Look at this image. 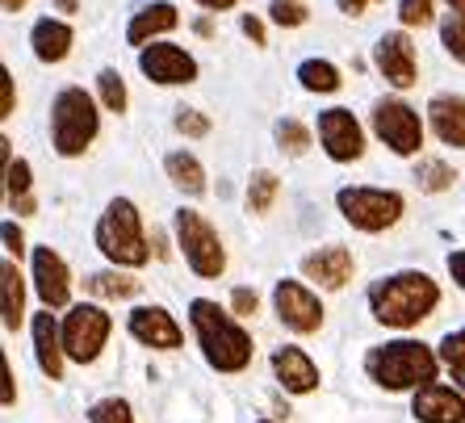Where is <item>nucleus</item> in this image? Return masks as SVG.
Wrapping results in <instances>:
<instances>
[{"mask_svg": "<svg viewBox=\"0 0 465 423\" xmlns=\"http://www.w3.org/2000/svg\"><path fill=\"white\" fill-rule=\"evenodd\" d=\"M231 306H235V315H256V306H260L256 290H235L231 293Z\"/></svg>", "mask_w": 465, "mask_h": 423, "instance_id": "nucleus-38", "label": "nucleus"}, {"mask_svg": "<svg viewBox=\"0 0 465 423\" xmlns=\"http://www.w3.org/2000/svg\"><path fill=\"white\" fill-rule=\"evenodd\" d=\"M197 5H206V9H231L235 0H197Z\"/></svg>", "mask_w": 465, "mask_h": 423, "instance_id": "nucleus-44", "label": "nucleus"}, {"mask_svg": "<svg viewBox=\"0 0 465 423\" xmlns=\"http://www.w3.org/2000/svg\"><path fill=\"white\" fill-rule=\"evenodd\" d=\"M411 415L420 423H465V398L449 386H423L411 398Z\"/></svg>", "mask_w": 465, "mask_h": 423, "instance_id": "nucleus-16", "label": "nucleus"}, {"mask_svg": "<svg viewBox=\"0 0 465 423\" xmlns=\"http://www.w3.org/2000/svg\"><path fill=\"white\" fill-rule=\"evenodd\" d=\"M34 290L46 302V310L51 306H67V298H72V272H67L59 251L34 248Z\"/></svg>", "mask_w": 465, "mask_h": 423, "instance_id": "nucleus-14", "label": "nucleus"}, {"mask_svg": "<svg viewBox=\"0 0 465 423\" xmlns=\"http://www.w3.org/2000/svg\"><path fill=\"white\" fill-rule=\"evenodd\" d=\"M373 131L394 155H415L423 147V122L402 101H378L373 105Z\"/></svg>", "mask_w": 465, "mask_h": 423, "instance_id": "nucleus-9", "label": "nucleus"}, {"mask_svg": "<svg viewBox=\"0 0 465 423\" xmlns=\"http://www.w3.org/2000/svg\"><path fill=\"white\" fill-rule=\"evenodd\" d=\"M436 302H440V290L428 272H394L369 290L373 319L386 327H415L420 319L432 315Z\"/></svg>", "mask_w": 465, "mask_h": 423, "instance_id": "nucleus-1", "label": "nucleus"}, {"mask_svg": "<svg viewBox=\"0 0 465 423\" xmlns=\"http://www.w3.org/2000/svg\"><path fill=\"white\" fill-rule=\"evenodd\" d=\"M298 80H302V88H311V93H336L340 88V72L327 59H306L302 67H298Z\"/></svg>", "mask_w": 465, "mask_h": 423, "instance_id": "nucleus-25", "label": "nucleus"}, {"mask_svg": "<svg viewBox=\"0 0 465 423\" xmlns=\"http://www.w3.org/2000/svg\"><path fill=\"white\" fill-rule=\"evenodd\" d=\"M30 43H34V54H38L43 64H59V59H67V51H72V30H67L64 22L43 17V22H34Z\"/></svg>", "mask_w": 465, "mask_h": 423, "instance_id": "nucleus-22", "label": "nucleus"}, {"mask_svg": "<svg viewBox=\"0 0 465 423\" xmlns=\"http://www.w3.org/2000/svg\"><path fill=\"white\" fill-rule=\"evenodd\" d=\"M0 5H5V13H17L25 5V0H0Z\"/></svg>", "mask_w": 465, "mask_h": 423, "instance_id": "nucleus-45", "label": "nucleus"}, {"mask_svg": "<svg viewBox=\"0 0 465 423\" xmlns=\"http://www.w3.org/2000/svg\"><path fill=\"white\" fill-rule=\"evenodd\" d=\"M176 22H181L176 5H168V0H155V5H147V9L134 13V22H130L126 38H130V46H147L155 34H168Z\"/></svg>", "mask_w": 465, "mask_h": 423, "instance_id": "nucleus-20", "label": "nucleus"}, {"mask_svg": "<svg viewBox=\"0 0 465 423\" xmlns=\"http://www.w3.org/2000/svg\"><path fill=\"white\" fill-rule=\"evenodd\" d=\"M34 352H38V365H43L46 378L51 381L64 378V336L54 331L51 310H43L34 319Z\"/></svg>", "mask_w": 465, "mask_h": 423, "instance_id": "nucleus-19", "label": "nucleus"}, {"mask_svg": "<svg viewBox=\"0 0 465 423\" xmlns=\"http://www.w3.org/2000/svg\"><path fill=\"white\" fill-rule=\"evenodd\" d=\"M130 336L143 339L147 348H181V327L176 319L163 310V306H139V310H130Z\"/></svg>", "mask_w": 465, "mask_h": 423, "instance_id": "nucleus-15", "label": "nucleus"}, {"mask_svg": "<svg viewBox=\"0 0 465 423\" xmlns=\"http://www.w3.org/2000/svg\"><path fill=\"white\" fill-rule=\"evenodd\" d=\"M109 315L101 306H72V315L64 319V352L80 365L101 357V348L109 339Z\"/></svg>", "mask_w": 465, "mask_h": 423, "instance_id": "nucleus-8", "label": "nucleus"}, {"mask_svg": "<svg viewBox=\"0 0 465 423\" xmlns=\"http://www.w3.org/2000/svg\"><path fill=\"white\" fill-rule=\"evenodd\" d=\"M449 272H453V281L465 290V251H453V256H449Z\"/></svg>", "mask_w": 465, "mask_h": 423, "instance_id": "nucleus-41", "label": "nucleus"}, {"mask_svg": "<svg viewBox=\"0 0 465 423\" xmlns=\"http://www.w3.org/2000/svg\"><path fill=\"white\" fill-rule=\"evenodd\" d=\"M51 139L59 155H84V147L97 139V105L84 88H64L51 105Z\"/></svg>", "mask_w": 465, "mask_h": 423, "instance_id": "nucleus-5", "label": "nucleus"}, {"mask_svg": "<svg viewBox=\"0 0 465 423\" xmlns=\"http://www.w3.org/2000/svg\"><path fill=\"white\" fill-rule=\"evenodd\" d=\"M399 17H402V25H428L432 22V0H402Z\"/></svg>", "mask_w": 465, "mask_h": 423, "instance_id": "nucleus-36", "label": "nucleus"}, {"mask_svg": "<svg viewBox=\"0 0 465 423\" xmlns=\"http://www.w3.org/2000/svg\"><path fill=\"white\" fill-rule=\"evenodd\" d=\"M373 64L394 88L415 84V46L407 34H381L378 46H373Z\"/></svg>", "mask_w": 465, "mask_h": 423, "instance_id": "nucleus-13", "label": "nucleus"}, {"mask_svg": "<svg viewBox=\"0 0 465 423\" xmlns=\"http://www.w3.org/2000/svg\"><path fill=\"white\" fill-rule=\"evenodd\" d=\"M440 360L449 365V373H453V378L465 386V327H461V331H449V336H444Z\"/></svg>", "mask_w": 465, "mask_h": 423, "instance_id": "nucleus-30", "label": "nucleus"}, {"mask_svg": "<svg viewBox=\"0 0 465 423\" xmlns=\"http://www.w3.org/2000/svg\"><path fill=\"white\" fill-rule=\"evenodd\" d=\"M415 181H420L428 193H440V189L453 185V168L444 160H423L420 168H415Z\"/></svg>", "mask_w": 465, "mask_h": 423, "instance_id": "nucleus-28", "label": "nucleus"}, {"mask_svg": "<svg viewBox=\"0 0 465 423\" xmlns=\"http://www.w3.org/2000/svg\"><path fill=\"white\" fill-rule=\"evenodd\" d=\"M176 239L184 248V261L197 277H218L227 269V256H223V243H218L214 227L197 210H176Z\"/></svg>", "mask_w": 465, "mask_h": 423, "instance_id": "nucleus-7", "label": "nucleus"}, {"mask_svg": "<svg viewBox=\"0 0 465 423\" xmlns=\"http://www.w3.org/2000/svg\"><path fill=\"white\" fill-rule=\"evenodd\" d=\"M0 97H5V105H0V113L9 118V113H13V76H9V72H0Z\"/></svg>", "mask_w": 465, "mask_h": 423, "instance_id": "nucleus-40", "label": "nucleus"}, {"mask_svg": "<svg viewBox=\"0 0 465 423\" xmlns=\"http://www.w3.org/2000/svg\"><path fill=\"white\" fill-rule=\"evenodd\" d=\"M5 193H9V202L30 197V163L25 160H13L9 168H5Z\"/></svg>", "mask_w": 465, "mask_h": 423, "instance_id": "nucleus-33", "label": "nucleus"}, {"mask_svg": "<svg viewBox=\"0 0 465 423\" xmlns=\"http://www.w3.org/2000/svg\"><path fill=\"white\" fill-rule=\"evenodd\" d=\"M139 67H143V76L155 80V84H193V80H197L193 54L181 51V46H173V43L143 46Z\"/></svg>", "mask_w": 465, "mask_h": 423, "instance_id": "nucleus-10", "label": "nucleus"}, {"mask_svg": "<svg viewBox=\"0 0 465 423\" xmlns=\"http://www.w3.org/2000/svg\"><path fill=\"white\" fill-rule=\"evenodd\" d=\"M5 251H9V256H22L25 251V239H22V231H17V222H5Z\"/></svg>", "mask_w": 465, "mask_h": 423, "instance_id": "nucleus-39", "label": "nucleus"}, {"mask_svg": "<svg viewBox=\"0 0 465 423\" xmlns=\"http://www.w3.org/2000/svg\"><path fill=\"white\" fill-rule=\"evenodd\" d=\"M365 373L381 390H423L436 381V357L420 339H394L365 357Z\"/></svg>", "mask_w": 465, "mask_h": 423, "instance_id": "nucleus-3", "label": "nucleus"}, {"mask_svg": "<svg viewBox=\"0 0 465 423\" xmlns=\"http://www.w3.org/2000/svg\"><path fill=\"white\" fill-rule=\"evenodd\" d=\"M302 272L311 277V281L327 285V290H340V285H348V277H352V251L348 248L314 251V256H306L302 261Z\"/></svg>", "mask_w": 465, "mask_h": 423, "instance_id": "nucleus-18", "label": "nucleus"}, {"mask_svg": "<svg viewBox=\"0 0 465 423\" xmlns=\"http://www.w3.org/2000/svg\"><path fill=\"white\" fill-rule=\"evenodd\" d=\"M243 34H248L252 43H264V25H260L256 17H243Z\"/></svg>", "mask_w": 465, "mask_h": 423, "instance_id": "nucleus-42", "label": "nucleus"}, {"mask_svg": "<svg viewBox=\"0 0 465 423\" xmlns=\"http://www.w3.org/2000/svg\"><path fill=\"white\" fill-rule=\"evenodd\" d=\"M449 5H453V13H461L465 17V0H449Z\"/></svg>", "mask_w": 465, "mask_h": 423, "instance_id": "nucleus-46", "label": "nucleus"}, {"mask_svg": "<svg viewBox=\"0 0 465 423\" xmlns=\"http://www.w3.org/2000/svg\"><path fill=\"white\" fill-rule=\"evenodd\" d=\"M272 22L277 25H302L306 9L302 5H293V0H272Z\"/></svg>", "mask_w": 465, "mask_h": 423, "instance_id": "nucleus-37", "label": "nucleus"}, {"mask_svg": "<svg viewBox=\"0 0 465 423\" xmlns=\"http://www.w3.org/2000/svg\"><path fill=\"white\" fill-rule=\"evenodd\" d=\"M272 306H277L282 323L293 327V331H302V336L306 331H319V323H323V306H319V298L298 281H277V290H272Z\"/></svg>", "mask_w": 465, "mask_h": 423, "instance_id": "nucleus-12", "label": "nucleus"}, {"mask_svg": "<svg viewBox=\"0 0 465 423\" xmlns=\"http://www.w3.org/2000/svg\"><path fill=\"white\" fill-rule=\"evenodd\" d=\"M88 290L101 293V298H134L139 281H134V277H122V272H93V277H88Z\"/></svg>", "mask_w": 465, "mask_h": 423, "instance_id": "nucleus-26", "label": "nucleus"}, {"mask_svg": "<svg viewBox=\"0 0 465 423\" xmlns=\"http://www.w3.org/2000/svg\"><path fill=\"white\" fill-rule=\"evenodd\" d=\"M365 5H373V0H340V13L357 17V13H365Z\"/></svg>", "mask_w": 465, "mask_h": 423, "instance_id": "nucleus-43", "label": "nucleus"}, {"mask_svg": "<svg viewBox=\"0 0 465 423\" xmlns=\"http://www.w3.org/2000/svg\"><path fill=\"white\" fill-rule=\"evenodd\" d=\"M189 315H193V331H197V339H202V352H206V360L214 365L218 373L248 369L252 336L235 323V319L223 315L214 302H206V298L189 302Z\"/></svg>", "mask_w": 465, "mask_h": 423, "instance_id": "nucleus-2", "label": "nucleus"}, {"mask_svg": "<svg viewBox=\"0 0 465 423\" xmlns=\"http://www.w3.org/2000/svg\"><path fill=\"white\" fill-rule=\"evenodd\" d=\"M428 118L449 147H465V97H432Z\"/></svg>", "mask_w": 465, "mask_h": 423, "instance_id": "nucleus-21", "label": "nucleus"}, {"mask_svg": "<svg viewBox=\"0 0 465 423\" xmlns=\"http://www.w3.org/2000/svg\"><path fill=\"white\" fill-rule=\"evenodd\" d=\"M97 248L105 251L114 264H126V269H143L147 264V239H143V222H139V210L134 202L126 197H114L105 206L97 222Z\"/></svg>", "mask_w": 465, "mask_h": 423, "instance_id": "nucleus-4", "label": "nucleus"}, {"mask_svg": "<svg viewBox=\"0 0 465 423\" xmlns=\"http://www.w3.org/2000/svg\"><path fill=\"white\" fill-rule=\"evenodd\" d=\"M272 197H277V176L272 172H256L248 185V210L252 214H269Z\"/></svg>", "mask_w": 465, "mask_h": 423, "instance_id": "nucleus-27", "label": "nucleus"}, {"mask_svg": "<svg viewBox=\"0 0 465 423\" xmlns=\"http://www.w3.org/2000/svg\"><path fill=\"white\" fill-rule=\"evenodd\" d=\"M88 423H134V415H130V402H122V398H101V402H93V411H88Z\"/></svg>", "mask_w": 465, "mask_h": 423, "instance_id": "nucleus-32", "label": "nucleus"}, {"mask_svg": "<svg viewBox=\"0 0 465 423\" xmlns=\"http://www.w3.org/2000/svg\"><path fill=\"white\" fill-rule=\"evenodd\" d=\"M272 134H277V143H282V152H290V155H302L306 147H311V131L293 118H282Z\"/></svg>", "mask_w": 465, "mask_h": 423, "instance_id": "nucleus-29", "label": "nucleus"}, {"mask_svg": "<svg viewBox=\"0 0 465 423\" xmlns=\"http://www.w3.org/2000/svg\"><path fill=\"white\" fill-rule=\"evenodd\" d=\"M176 131L189 134V139H206L210 134V118L197 113V109H176Z\"/></svg>", "mask_w": 465, "mask_h": 423, "instance_id": "nucleus-35", "label": "nucleus"}, {"mask_svg": "<svg viewBox=\"0 0 465 423\" xmlns=\"http://www.w3.org/2000/svg\"><path fill=\"white\" fill-rule=\"evenodd\" d=\"M319 139H323V152L336 163L361 160V152H365L361 122L352 118L348 109H323V113H319Z\"/></svg>", "mask_w": 465, "mask_h": 423, "instance_id": "nucleus-11", "label": "nucleus"}, {"mask_svg": "<svg viewBox=\"0 0 465 423\" xmlns=\"http://www.w3.org/2000/svg\"><path fill=\"white\" fill-rule=\"evenodd\" d=\"M440 38H444V46H449V54L465 64V17L461 13H453V17L440 25Z\"/></svg>", "mask_w": 465, "mask_h": 423, "instance_id": "nucleus-34", "label": "nucleus"}, {"mask_svg": "<svg viewBox=\"0 0 465 423\" xmlns=\"http://www.w3.org/2000/svg\"><path fill=\"white\" fill-rule=\"evenodd\" d=\"M340 214L352 222L357 231H386L402 218V197L390 189H340L336 193Z\"/></svg>", "mask_w": 465, "mask_h": 423, "instance_id": "nucleus-6", "label": "nucleus"}, {"mask_svg": "<svg viewBox=\"0 0 465 423\" xmlns=\"http://www.w3.org/2000/svg\"><path fill=\"white\" fill-rule=\"evenodd\" d=\"M0 315H5V331H17L22 327V315H25V281L17 264L5 261L0 269Z\"/></svg>", "mask_w": 465, "mask_h": 423, "instance_id": "nucleus-23", "label": "nucleus"}, {"mask_svg": "<svg viewBox=\"0 0 465 423\" xmlns=\"http://www.w3.org/2000/svg\"><path fill=\"white\" fill-rule=\"evenodd\" d=\"M272 373H277V381H282L290 394H311L314 386H319V369H314V360L306 357L302 348H277L272 352Z\"/></svg>", "mask_w": 465, "mask_h": 423, "instance_id": "nucleus-17", "label": "nucleus"}, {"mask_svg": "<svg viewBox=\"0 0 465 423\" xmlns=\"http://www.w3.org/2000/svg\"><path fill=\"white\" fill-rule=\"evenodd\" d=\"M97 88H101V101H105L109 113H122V109H126V84H122V76L114 67H105L97 76Z\"/></svg>", "mask_w": 465, "mask_h": 423, "instance_id": "nucleus-31", "label": "nucleus"}, {"mask_svg": "<svg viewBox=\"0 0 465 423\" xmlns=\"http://www.w3.org/2000/svg\"><path fill=\"white\" fill-rule=\"evenodd\" d=\"M163 168H168V181H173L181 193H189V197L206 193V172H202V163H197L189 152H173L163 160Z\"/></svg>", "mask_w": 465, "mask_h": 423, "instance_id": "nucleus-24", "label": "nucleus"}]
</instances>
